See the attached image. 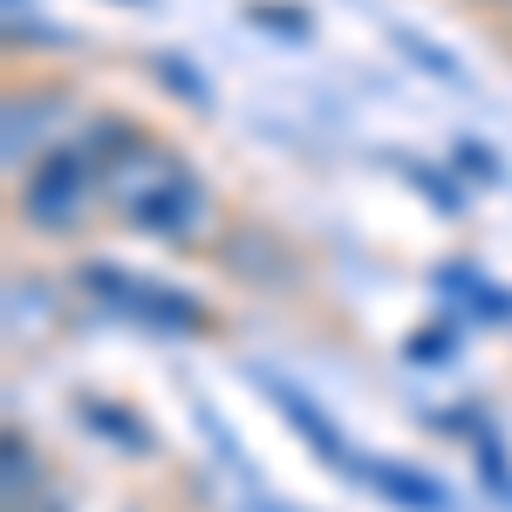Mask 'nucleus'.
Returning <instances> with one entry per match:
<instances>
[{
  "label": "nucleus",
  "instance_id": "nucleus-3",
  "mask_svg": "<svg viewBox=\"0 0 512 512\" xmlns=\"http://www.w3.org/2000/svg\"><path fill=\"white\" fill-rule=\"evenodd\" d=\"M76 287L103 315L130 321V328H144V335H205V328H212V308H205L198 294L164 287V280H144V274H130V267H110V260L76 267Z\"/></svg>",
  "mask_w": 512,
  "mask_h": 512
},
{
  "label": "nucleus",
  "instance_id": "nucleus-5",
  "mask_svg": "<svg viewBox=\"0 0 512 512\" xmlns=\"http://www.w3.org/2000/svg\"><path fill=\"white\" fill-rule=\"evenodd\" d=\"M62 103V89H7V110H0V158H7V178H21L35 158H48L55 144H48V123L69 117V110H55Z\"/></svg>",
  "mask_w": 512,
  "mask_h": 512
},
{
  "label": "nucleus",
  "instance_id": "nucleus-17",
  "mask_svg": "<svg viewBox=\"0 0 512 512\" xmlns=\"http://www.w3.org/2000/svg\"><path fill=\"white\" fill-rule=\"evenodd\" d=\"M130 7H144V0H130Z\"/></svg>",
  "mask_w": 512,
  "mask_h": 512
},
{
  "label": "nucleus",
  "instance_id": "nucleus-8",
  "mask_svg": "<svg viewBox=\"0 0 512 512\" xmlns=\"http://www.w3.org/2000/svg\"><path fill=\"white\" fill-rule=\"evenodd\" d=\"M0 478H7V512H35L48 492H41V458L28 431H7L0 437Z\"/></svg>",
  "mask_w": 512,
  "mask_h": 512
},
{
  "label": "nucleus",
  "instance_id": "nucleus-11",
  "mask_svg": "<svg viewBox=\"0 0 512 512\" xmlns=\"http://www.w3.org/2000/svg\"><path fill=\"white\" fill-rule=\"evenodd\" d=\"M390 35H396V48H403V55H410V62H417V69H424V76L451 82V89H465V69H458V62H444V48H437V41L410 35V28H396V21H390Z\"/></svg>",
  "mask_w": 512,
  "mask_h": 512
},
{
  "label": "nucleus",
  "instance_id": "nucleus-1",
  "mask_svg": "<svg viewBox=\"0 0 512 512\" xmlns=\"http://www.w3.org/2000/svg\"><path fill=\"white\" fill-rule=\"evenodd\" d=\"M103 212L137 239L198 246L212 233V185L198 178V164L185 151H171L164 137L130 123L110 164H103Z\"/></svg>",
  "mask_w": 512,
  "mask_h": 512
},
{
  "label": "nucleus",
  "instance_id": "nucleus-16",
  "mask_svg": "<svg viewBox=\"0 0 512 512\" xmlns=\"http://www.w3.org/2000/svg\"><path fill=\"white\" fill-rule=\"evenodd\" d=\"M492 7H512V0H492Z\"/></svg>",
  "mask_w": 512,
  "mask_h": 512
},
{
  "label": "nucleus",
  "instance_id": "nucleus-13",
  "mask_svg": "<svg viewBox=\"0 0 512 512\" xmlns=\"http://www.w3.org/2000/svg\"><path fill=\"white\" fill-rule=\"evenodd\" d=\"M158 76H164V82H171V89H178V96H192L198 110H205V103H212V96H205V82H198V76H192V69H178V62H158Z\"/></svg>",
  "mask_w": 512,
  "mask_h": 512
},
{
  "label": "nucleus",
  "instance_id": "nucleus-12",
  "mask_svg": "<svg viewBox=\"0 0 512 512\" xmlns=\"http://www.w3.org/2000/svg\"><path fill=\"white\" fill-rule=\"evenodd\" d=\"M451 158H458V178H465V171H472L478 185H499V178H506V171H499V158H492L485 144H465V137H458V151H451Z\"/></svg>",
  "mask_w": 512,
  "mask_h": 512
},
{
  "label": "nucleus",
  "instance_id": "nucleus-4",
  "mask_svg": "<svg viewBox=\"0 0 512 512\" xmlns=\"http://www.w3.org/2000/svg\"><path fill=\"white\" fill-rule=\"evenodd\" d=\"M253 383H260V396L274 403V410L287 417V424H294V431L308 437V451H315V458L328 465V472H342L349 485H362V465H369V451H355L349 437L335 431V417L321 410L315 396H301L294 383H287V376H274V369H253Z\"/></svg>",
  "mask_w": 512,
  "mask_h": 512
},
{
  "label": "nucleus",
  "instance_id": "nucleus-2",
  "mask_svg": "<svg viewBox=\"0 0 512 512\" xmlns=\"http://www.w3.org/2000/svg\"><path fill=\"white\" fill-rule=\"evenodd\" d=\"M123 130H130L123 117H96L82 137L55 144L48 158H35L14 178V212H21L28 233L69 239L76 226H89V212L103 205V164L123 144Z\"/></svg>",
  "mask_w": 512,
  "mask_h": 512
},
{
  "label": "nucleus",
  "instance_id": "nucleus-6",
  "mask_svg": "<svg viewBox=\"0 0 512 512\" xmlns=\"http://www.w3.org/2000/svg\"><path fill=\"white\" fill-rule=\"evenodd\" d=\"M355 492H376V499H390V506H403V512H451V499H444V485H437L431 472L396 465V458H369Z\"/></svg>",
  "mask_w": 512,
  "mask_h": 512
},
{
  "label": "nucleus",
  "instance_id": "nucleus-9",
  "mask_svg": "<svg viewBox=\"0 0 512 512\" xmlns=\"http://www.w3.org/2000/svg\"><path fill=\"white\" fill-rule=\"evenodd\" d=\"M437 287L444 294H458L472 315H485V321H506L512 315V294H499V287H485V274L478 267H437Z\"/></svg>",
  "mask_w": 512,
  "mask_h": 512
},
{
  "label": "nucleus",
  "instance_id": "nucleus-14",
  "mask_svg": "<svg viewBox=\"0 0 512 512\" xmlns=\"http://www.w3.org/2000/svg\"><path fill=\"white\" fill-rule=\"evenodd\" d=\"M444 349H451V335H424V342H403V355H417V362H437Z\"/></svg>",
  "mask_w": 512,
  "mask_h": 512
},
{
  "label": "nucleus",
  "instance_id": "nucleus-7",
  "mask_svg": "<svg viewBox=\"0 0 512 512\" xmlns=\"http://www.w3.org/2000/svg\"><path fill=\"white\" fill-rule=\"evenodd\" d=\"M69 410H76V424H89V431H103V444H110V451H130V458H151V451H158V437H151V424H144L137 410H123V403H110V396H76Z\"/></svg>",
  "mask_w": 512,
  "mask_h": 512
},
{
  "label": "nucleus",
  "instance_id": "nucleus-15",
  "mask_svg": "<svg viewBox=\"0 0 512 512\" xmlns=\"http://www.w3.org/2000/svg\"><path fill=\"white\" fill-rule=\"evenodd\" d=\"M35 512H69V506H62V499H41V506Z\"/></svg>",
  "mask_w": 512,
  "mask_h": 512
},
{
  "label": "nucleus",
  "instance_id": "nucleus-10",
  "mask_svg": "<svg viewBox=\"0 0 512 512\" xmlns=\"http://www.w3.org/2000/svg\"><path fill=\"white\" fill-rule=\"evenodd\" d=\"M472 458H478V478L492 485V499H499V506H512V472H506V451H499V437L485 431L478 417H472Z\"/></svg>",
  "mask_w": 512,
  "mask_h": 512
}]
</instances>
